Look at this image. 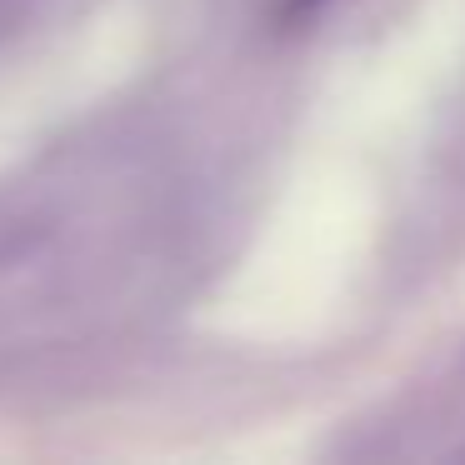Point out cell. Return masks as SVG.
<instances>
[{"instance_id":"obj_1","label":"cell","mask_w":465,"mask_h":465,"mask_svg":"<svg viewBox=\"0 0 465 465\" xmlns=\"http://www.w3.org/2000/svg\"><path fill=\"white\" fill-rule=\"evenodd\" d=\"M321 5H325V0H275V21H281V25H301V21H311Z\"/></svg>"}]
</instances>
